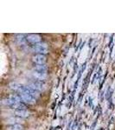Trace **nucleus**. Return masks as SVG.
Listing matches in <instances>:
<instances>
[{
	"label": "nucleus",
	"mask_w": 115,
	"mask_h": 130,
	"mask_svg": "<svg viewBox=\"0 0 115 130\" xmlns=\"http://www.w3.org/2000/svg\"><path fill=\"white\" fill-rule=\"evenodd\" d=\"M33 76L35 77L36 80L43 82L47 78V74L46 73H38V72H34L33 73Z\"/></svg>",
	"instance_id": "nucleus-8"
},
{
	"label": "nucleus",
	"mask_w": 115,
	"mask_h": 130,
	"mask_svg": "<svg viewBox=\"0 0 115 130\" xmlns=\"http://www.w3.org/2000/svg\"><path fill=\"white\" fill-rule=\"evenodd\" d=\"M30 87L32 89H34L36 91L40 92V91H44L46 89V85L43 82H40V81H36V82H34L30 84Z\"/></svg>",
	"instance_id": "nucleus-2"
},
{
	"label": "nucleus",
	"mask_w": 115,
	"mask_h": 130,
	"mask_svg": "<svg viewBox=\"0 0 115 130\" xmlns=\"http://www.w3.org/2000/svg\"><path fill=\"white\" fill-rule=\"evenodd\" d=\"M22 100L24 102L28 104H34L35 103V97H34L33 95H30V94H20Z\"/></svg>",
	"instance_id": "nucleus-3"
},
{
	"label": "nucleus",
	"mask_w": 115,
	"mask_h": 130,
	"mask_svg": "<svg viewBox=\"0 0 115 130\" xmlns=\"http://www.w3.org/2000/svg\"><path fill=\"white\" fill-rule=\"evenodd\" d=\"M47 70H48V68L44 64L36 65V67L34 69V72H38V73H46Z\"/></svg>",
	"instance_id": "nucleus-9"
},
{
	"label": "nucleus",
	"mask_w": 115,
	"mask_h": 130,
	"mask_svg": "<svg viewBox=\"0 0 115 130\" xmlns=\"http://www.w3.org/2000/svg\"><path fill=\"white\" fill-rule=\"evenodd\" d=\"M27 41L30 42V43H33V44H37V43H39L41 42V37H39L38 35H30L27 37Z\"/></svg>",
	"instance_id": "nucleus-5"
},
{
	"label": "nucleus",
	"mask_w": 115,
	"mask_h": 130,
	"mask_svg": "<svg viewBox=\"0 0 115 130\" xmlns=\"http://www.w3.org/2000/svg\"><path fill=\"white\" fill-rule=\"evenodd\" d=\"M11 108H15V109H25L26 107H25L24 104H23L22 102H16Z\"/></svg>",
	"instance_id": "nucleus-12"
},
{
	"label": "nucleus",
	"mask_w": 115,
	"mask_h": 130,
	"mask_svg": "<svg viewBox=\"0 0 115 130\" xmlns=\"http://www.w3.org/2000/svg\"><path fill=\"white\" fill-rule=\"evenodd\" d=\"M33 62H35L37 65L44 64L46 62V56L42 54H37L35 56H33Z\"/></svg>",
	"instance_id": "nucleus-4"
},
{
	"label": "nucleus",
	"mask_w": 115,
	"mask_h": 130,
	"mask_svg": "<svg viewBox=\"0 0 115 130\" xmlns=\"http://www.w3.org/2000/svg\"><path fill=\"white\" fill-rule=\"evenodd\" d=\"M32 50H33V51L36 52V53H39V54H42V55L48 53V51H49L48 46L46 45L45 43H37V44H35V45H33Z\"/></svg>",
	"instance_id": "nucleus-1"
},
{
	"label": "nucleus",
	"mask_w": 115,
	"mask_h": 130,
	"mask_svg": "<svg viewBox=\"0 0 115 130\" xmlns=\"http://www.w3.org/2000/svg\"><path fill=\"white\" fill-rule=\"evenodd\" d=\"M14 114L20 118H25V117H28L30 115V113L26 109H16L14 111Z\"/></svg>",
	"instance_id": "nucleus-7"
},
{
	"label": "nucleus",
	"mask_w": 115,
	"mask_h": 130,
	"mask_svg": "<svg viewBox=\"0 0 115 130\" xmlns=\"http://www.w3.org/2000/svg\"><path fill=\"white\" fill-rule=\"evenodd\" d=\"M6 130H24V127L20 124L10 125V127H7V129Z\"/></svg>",
	"instance_id": "nucleus-11"
},
{
	"label": "nucleus",
	"mask_w": 115,
	"mask_h": 130,
	"mask_svg": "<svg viewBox=\"0 0 115 130\" xmlns=\"http://www.w3.org/2000/svg\"><path fill=\"white\" fill-rule=\"evenodd\" d=\"M5 122L6 124L16 125V124H18V123L23 122V120H22V118H20V117H10V118L6 119Z\"/></svg>",
	"instance_id": "nucleus-6"
},
{
	"label": "nucleus",
	"mask_w": 115,
	"mask_h": 130,
	"mask_svg": "<svg viewBox=\"0 0 115 130\" xmlns=\"http://www.w3.org/2000/svg\"><path fill=\"white\" fill-rule=\"evenodd\" d=\"M10 89H11L19 91V90L22 89L23 87H24V85L21 84V83H17V82H13V83H10Z\"/></svg>",
	"instance_id": "nucleus-10"
}]
</instances>
